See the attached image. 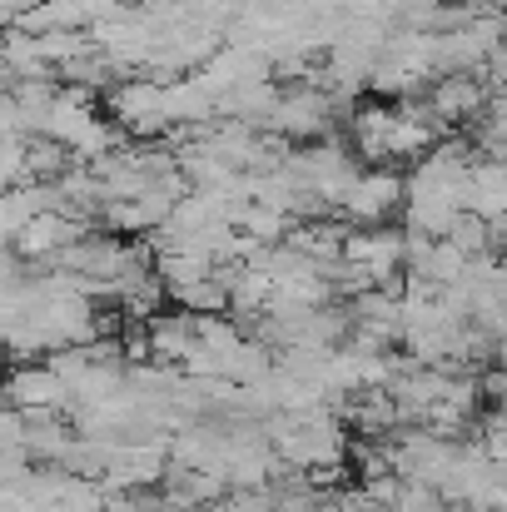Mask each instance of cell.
Masks as SVG:
<instances>
[{"instance_id":"1","label":"cell","mask_w":507,"mask_h":512,"mask_svg":"<svg viewBox=\"0 0 507 512\" xmlns=\"http://www.w3.org/2000/svg\"><path fill=\"white\" fill-rule=\"evenodd\" d=\"M358 229H373V224H388L393 209H403V179L393 170H358L353 189L343 194L338 204Z\"/></svg>"},{"instance_id":"2","label":"cell","mask_w":507,"mask_h":512,"mask_svg":"<svg viewBox=\"0 0 507 512\" xmlns=\"http://www.w3.org/2000/svg\"><path fill=\"white\" fill-rule=\"evenodd\" d=\"M5 403L15 413H50V408H65L70 393L60 388V378L45 368V363H25V368H10L5 383H0Z\"/></svg>"}]
</instances>
